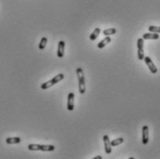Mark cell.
I'll return each mask as SVG.
<instances>
[{"label": "cell", "mask_w": 160, "mask_h": 159, "mask_svg": "<svg viewBox=\"0 0 160 159\" xmlns=\"http://www.w3.org/2000/svg\"><path fill=\"white\" fill-rule=\"evenodd\" d=\"M76 73H77L78 81H79V92L80 93L83 94L86 91L84 73H83V70L82 68H77V69H76Z\"/></svg>", "instance_id": "6da1fadb"}, {"label": "cell", "mask_w": 160, "mask_h": 159, "mask_svg": "<svg viewBox=\"0 0 160 159\" xmlns=\"http://www.w3.org/2000/svg\"><path fill=\"white\" fill-rule=\"evenodd\" d=\"M63 79H64V74L63 73H59V74L56 75V76H55L52 80H50V81H48L44 82V83H42L41 89L42 90H46V89L51 88L52 86H54L58 82L61 81Z\"/></svg>", "instance_id": "7a4b0ae2"}, {"label": "cell", "mask_w": 160, "mask_h": 159, "mask_svg": "<svg viewBox=\"0 0 160 159\" xmlns=\"http://www.w3.org/2000/svg\"><path fill=\"white\" fill-rule=\"evenodd\" d=\"M54 145H41V144H29L28 149L31 151H43V152H52L55 150Z\"/></svg>", "instance_id": "3957f363"}, {"label": "cell", "mask_w": 160, "mask_h": 159, "mask_svg": "<svg viewBox=\"0 0 160 159\" xmlns=\"http://www.w3.org/2000/svg\"><path fill=\"white\" fill-rule=\"evenodd\" d=\"M137 49H138V59L143 60L144 58V50H143V39L139 38L137 41Z\"/></svg>", "instance_id": "277c9868"}, {"label": "cell", "mask_w": 160, "mask_h": 159, "mask_svg": "<svg viewBox=\"0 0 160 159\" xmlns=\"http://www.w3.org/2000/svg\"><path fill=\"white\" fill-rule=\"evenodd\" d=\"M143 60H144V62H145V64L147 65L148 69H149V70L151 71V73H153V74L157 73V68L155 67L154 62L152 61V59L149 58V56H144Z\"/></svg>", "instance_id": "5b68a950"}, {"label": "cell", "mask_w": 160, "mask_h": 159, "mask_svg": "<svg viewBox=\"0 0 160 159\" xmlns=\"http://www.w3.org/2000/svg\"><path fill=\"white\" fill-rule=\"evenodd\" d=\"M103 141H104V144H105V151L106 153L109 154H111V151H112V145H111V141H110V139L108 137V135H104V137H103Z\"/></svg>", "instance_id": "8992f818"}, {"label": "cell", "mask_w": 160, "mask_h": 159, "mask_svg": "<svg viewBox=\"0 0 160 159\" xmlns=\"http://www.w3.org/2000/svg\"><path fill=\"white\" fill-rule=\"evenodd\" d=\"M74 93H70L68 95V105H67V108L68 111H73L74 110Z\"/></svg>", "instance_id": "52a82bcc"}, {"label": "cell", "mask_w": 160, "mask_h": 159, "mask_svg": "<svg viewBox=\"0 0 160 159\" xmlns=\"http://www.w3.org/2000/svg\"><path fill=\"white\" fill-rule=\"evenodd\" d=\"M143 144H147L149 142V127L144 125L143 127Z\"/></svg>", "instance_id": "ba28073f"}, {"label": "cell", "mask_w": 160, "mask_h": 159, "mask_svg": "<svg viewBox=\"0 0 160 159\" xmlns=\"http://www.w3.org/2000/svg\"><path fill=\"white\" fill-rule=\"evenodd\" d=\"M65 54V42L64 41H59L58 46V56L60 58H62Z\"/></svg>", "instance_id": "9c48e42d"}, {"label": "cell", "mask_w": 160, "mask_h": 159, "mask_svg": "<svg viewBox=\"0 0 160 159\" xmlns=\"http://www.w3.org/2000/svg\"><path fill=\"white\" fill-rule=\"evenodd\" d=\"M143 40H157L159 39V34L155 32H147L143 35Z\"/></svg>", "instance_id": "30bf717a"}, {"label": "cell", "mask_w": 160, "mask_h": 159, "mask_svg": "<svg viewBox=\"0 0 160 159\" xmlns=\"http://www.w3.org/2000/svg\"><path fill=\"white\" fill-rule=\"evenodd\" d=\"M110 42H111V38H110L109 36H106V38H104L103 39L100 43H98V44H97V47L99 48V49H102V48H104L106 44H108Z\"/></svg>", "instance_id": "8fae6325"}, {"label": "cell", "mask_w": 160, "mask_h": 159, "mask_svg": "<svg viewBox=\"0 0 160 159\" xmlns=\"http://www.w3.org/2000/svg\"><path fill=\"white\" fill-rule=\"evenodd\" d=\"M21 142V139L20 137H10L7 138L6 142L7 144H17V143H20Z\"/></svg>", "instance_id": "7c38bea8"}, {"label": "cell", "mask_w": 160, "mask_h": 159, "mask_svg": "<svg viewBox=\"0 0 160 159\" xmlns=\"http://www.w3.org/2000/svg\"><path fill=\"white\" fill-rule=\"evenodd\" d=\"M100 32H101V30L99 29V28H96L94 30V32L91 33V35H90V40L91 41H94L96 40L97 37L99 36V34H100Z\"/></svg>", "instance_id": "4fadbf2b"}, {"label": "cell", "mask_w": 160, "mask_h": 159, "mask_svg": "<svg viewBox=\"0 0 160 159\" xmlns=\"http://www.w3.org/2000/svg\"><path fill=\"white\" fill-rule=\"evenodd\" d=\"M116 32H117V30L115 28H109V29L104 30V31H103V34L106 36H110V35L116 34Z\"/></svg>", "instance_id": "5bb4252c"}, {"label": "cell", "mask_w": 160, "mask_h": 159, "mask_svg": "<svg viewBox=\"0 0 160 159\" xmlns=\"http://www.w3.org/2000/svg\"><path fill=\"white\" fill-rule=\"evenodd\" d=\"M46 44H47V38L46 37H43L40 41L38 47H39V49H41V50H43V49H44V47L46 46Z\"/></svg>", "instance_id": "9a60e30c"}, {"label": "cell", "mask_w": 160, "mask_h": 159, "mask_svg": "<svg viewBox=\"0 0 160 159\" xmlns=\"http://www.w3.org/2000/svg\"><path fill=\"white\" fill-rule=\"evenodd\" d=\"M122 142H124V139L120 137V138H118V139H115V140H113V141H111V145L118 146V145L121 144Z\"/></svg>", "instance_id": "2e32d148"}, {"label": "cell", "mask_w": 160, "mask_h": 159, "mask_svg": "<svg viewBox=\"0 0 160 159\" xmlns=\"http://www.w3.org/2000/svg\"><path fill=\"white\" fill-rule=\"evenodd\" d=\"M148 31L151 32H155V33H160V27H157V26H149L148 28Z\"/></svg>", "instance_id": "e0dca14e"}, {"label": "cell", "mask_w": 160, "mask_h": 159, "mask_svg": "<svg viewBox=\"0 0 160 159\" xmlns=\"http://www.w3.org/2000/svg\"><path fill=\"white\" fill-rule=\"evenodd\" d=\"M94 159H102V156H97L94 157Z\"/></svg>", "instance_id": "ac0fdd59"}]
</instances>
